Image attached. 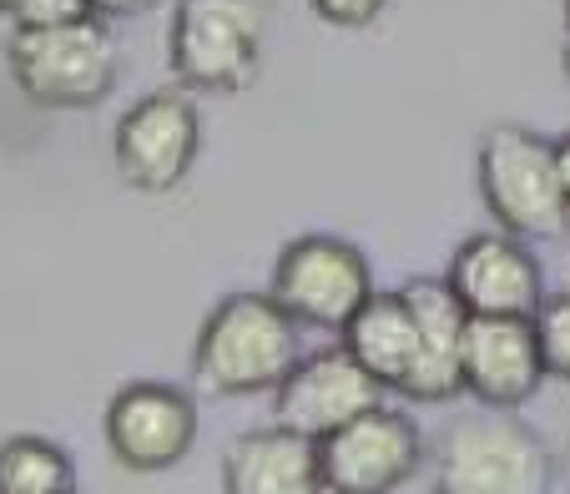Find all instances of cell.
<instances>
[{
    "mask_svg": "<svg viewBox=\"0 0 570 494\" xmlns=\"http://www.w3.org/2000/svg\"><path fill=\"white\" fill-rule=\"evenodd\" d=\"M71 494H76V490H71Z\"/></svg>",
    "mask_w": 570,
    "mask_h": 494,
    "instance_id": "25",
    "label": "cell"
},
{
    "mask_svg": "<svg viewBox=\"0 0 570 494\" xmlns=\"http://www.w3.org/2000/svg\"><path fill=\"white\" fill-rule=\"evenodd\" d=\"M566 81H570V41H566Z\"/></svg>",
    "mask_w": 570,
    "mask_h": 494,
    "instance_id": "23",
    "label": "cell"
},
{
    "mask_svg": "<svg viewBox=\"0 0 570 494\" xmlns=\"http://www.w3.org/2000/svg\"><path fill=\"white\" fill-rule=\"evenodd\" d=\"M480 197L500 233L515 237H560L570 227V197L560 182L556 141L520 121H495L480 137Z\"/></svg>",
    "mask_w": 570,
    "mask_h": 494,
    "instance_id": "3",
    "label": "cell"
},
{
    "mask_svg": "<svg viewBox=\"0 0 570 494\" xmlns=\"http://www.w3.org/2000/svg\"><path fill=\"white\" fill-rule=\"evenodd\" d=\"M434 494H550V454L515 408L464 414L444 429Z\"/></svg>",
    "mask_w": 570,
    "mask_h": 494,
    "instance_id": "5",
    "label": "cell"
},
{
    "mask_svg": "<svg viewBox=\"0 0 570 494\" xmlns=\"http://www.w3.org/2000/svg\"><path fill=\"white\" fill-rule=\"evenodd\" d=\"M6 71L36 107L81 111L107 101V91L117 87V41L101 16L66 26H16Z\"/></svg>",
    "mask_w": 570,
    "mask_h": 494,
    "instance_id": "2",
    "label": "cell"
},
{
    "mask_svg": "<svg viewBox=\"0 0 570 494\" xmlns=\"http://www.w3.org/2000/svg\"><path fill=\"white\" fill-rule=\"evenodd\" d=\"M107 449L131 474H167L193 454L197 444V404L177 384L137 378L117 388L101 414Z\"/></svg>",
    "mask_w": 570,
    "mask_h": 494,
    "instance_id": "9",
    "label": "cell"
},
{
    "mask_svg": "<svg viewBox=\"0 0 570 494\" xmlns=\"http://www.w3.org/2000/svg\"><path fill=\"white\" fill-rule=\"evenodd\" d=\"M318 464L328 494H394L420 474L424 434L404 408L379 404L318 439Z\"/></svg>",
    "mask_w": 570,
    "mask_h": 494,
    "instance_id": "8",
    "label": "cell"
},
{
    "mask_svg": "<svg viewBox=\"0 0 570 494\" xmlns=\"http://www.w3.org/2000/svg\"><path fill=\"white\" fill-rule=\"evenodd\" d=\"M203 147V117H197L187 91H151L137 107L121 111L117 131H111V161L127 187L137 192H177L187 182Z\"/></svg>",
    "mask_w": 570,
    "mask_h": 494,
    "instance_id": "7",
    "label": "cell"
},
{
    "mask_svg": "<svg viewBox=\"0 0 570 494\" xmlns=\"http://www.w3.org/2000/svg\"><path fill=\"white\" fill-rule=\"evenodd\" d=\"M11 6H16V0H0V16H11Z\"/></svg>",
    "mask_w": 570,
    "mask_h": 494,
    "instance_id": "22",
    "label": "cell"
},
{
    "mask_svg": "<svg viewBox=\"0 0 570 494\" xmlns=\"http://www.w3.org/2000/svg\"><path fill=\"white\" fill-rule=\"evenodd\" d=\"M308 6L318 21L338 26V31H364L389 11V0H308Z\"/></svg>",
    "mask_w": 570,
    "mask_h": 494,
    "instance_id": "19",
    "label": "cell"
},
{
    "mask_svg": "<svg viewBox=\"0 0 570 494\" xmlns=\"http://www.w3.org/2000/svg\"><path fill=\"white\" fill-rule=\"evenodd\" d=\"M91 0H16L11 6V21L16 26H66V21H87Z\"/></svg>",
    "mask_w": 570,
    "mask_h": 494,
    "instance_id": "18",
    "label": "cell"
},
{
    "mask_svg": "<svg viewBox=\"0 0 570 494\" xmlns=\"http://www.w3.org/2000/svg\"><path fill=\"white\" fill-rule=\"evenodd\" d=\"M566 26H570V0H566Z\"/></svg>",
    "mask_w": 570,
    "mask_h": 494,
    "instance_id": "24",
    "label": "cell"
},
{
    "mask_svg": "<svg viewBox=\"0 0 570 494\" xmlns=\"http://www.w3.org/2000/svg\"><path fill=\"white\" fill-rule=\"evenodd\" d=\"M338 344H344L379 384L399 394V384H404L414 368V354H420V323H414V308L404 303V293H374V298L348 318Z\"/></svg>",
    "mask_w": 570,
    "mask_h": 494,
    "instance_id": "15",
    "label": "cell"
},
{
    "mask_svg": "<svg viewBox=\"0 0 570 494\" xmlns=\"http://www.w3.org/2000/svg\"><path fill=\"white\" fill-rule=\"evenodd\" d=\"M223 494H328L318 444L283 424L237 434L223 454Z\"/></svg>",
    "mask_w": 570,
    "mask_h": 494,
    "instance_id": "14",
    "label": "cell"
},
{
    "mask_svg": "<svg viewBox=\"0 0 570 494\" xmlns=\"http://www.w3.org/2000/svg\"><path fill=\"white\" fill-rule=\"evenodd\" d=\"M268 26V0H177L167 61L193 91H248L263 71Z\"/></svg>",
    "mask_w": 570,
    "mask_h": 494,
    "instance_id": "4",
    "label": "cell"
},
{
    "mask_svg": "<svg viewBox=\"0 0 570 494\" xmlns=\"http://www.w3.org/2000/svg\"><path fill=\"white\" fill-rule=\"evenodd\" d=\"M71 454L41 434H11L0 444V494H71Z\"/></svg>",
    "mask_w": 570,
    "mask_h": 494,
    "instance_id": "16",
    "label": "cell"
},
{
    "mask_svg": "<svg viewBox=\"0 0 570 494\" xmlns=\"http://www.w3.org/2000/svg\"><path fill=\"white\" fill-rule=\"evenodd\" d=\"M379 404H384V384L338 344V348L298 358V368L273 388V424L318 444Z\"/></svg>",
    "mask_w": 570,
    "mask_h": 494,
    "instance_id": "10",
    "label": "cell"
},
{
    "mask_svg": "<svg viewBox=\"0 0 570 494\" xmlns=\"http://www.w3.org/2000/svg\"><path fill=\"white\" fill-rule=\"evenodd\" d=\"M268 293L303 328L344 334L348 318L374 298V278H368V258L354 243L328 233H308V237H293L278 253Z\"/></svg>",
    "mask_w": 570,
    "mask_h": 494,
    "instance_id": "6",
    "label": "cell"
},
{
    "mask_svg": "<svg viewBox=\"0 0 570 494\" xmlns=\"http://www.w3.org/2000/svg\"><path fill=\"white\" fill-rule=\"evenodd\" d=\"M157 0H91L97 16H137V11H151Z\"/></svg>",
    "mask_w": 570,
    "mask_h": 494,
    "instance_id": "20",
    "label": "cell"
},
{
    "mask_svg": "<svg viewBox=\"0 0 570 494\" xmlns=\"http://www.w3.org/2000/svg\"><path fill=\"white\" fill-rule=\"evenodd\" d=\"M535 338H540V358H546L550 378H566L570 384V293L540 303L535 313Z\"/></svg>",
    "mask_w": 570,
    "mask_h": 494,
    "instance_id": "17",
    "label": "cell"
},
{
    "mask_svg": "<svg viewBox=\"0 0 570 494\" xmlns=\"http://www.w3.org/2000/svg\"><path fill=\"white\" fill-rule=\"evenodd\" d=\"M546 378L535 318H470L464 328V394L484 408H520Z\"/></svg>",
    "mask_w": 570,
    "mask_h": 494,
    "instance_id": "13",
    "label": "cell"
},
{
    "mask_svg": "<svg viewBox=\"0 0 570 494\" xmlns=\"http://www.w3.org/2000/svg\"><path fill=\"white\" fill-rule=\"evenodd\" d=\"M556 161H560V182H566V197H570V131L556 141Z\"/></svg>",
    "mask_w": 570,
    "mask_h": 494,
    "instance_id": "21",
    "label": "cell"
},
{
    "mask_svg": "<svg viewBox=\"0 0 570 494\" xmlns=\"http://www.w3.org/2000/svg\"><path fill=\"white\" fill-rule=\"evenodd\" d=\"M303 323L273 293H227L193 344V374L207 394L248 398L278 388L303 358Z\"/></svg>",
    "mask_w": 570,
    "mask_h": 494,
    "instance_id": "1",
    "label": "cell"
},
{
    "mask_svg": "<svg viewBox=\"0 0 570 494\" xmlns=\"http://www.w3.org/2000/svg\"><path fill=\"white\" fill-rule=\"evenodd\" d=\"M399 293H404V303L414 308V323H420V354H414V368L399 384V394L414 398V404H450V398L464 394L470 308L454 298L450 278H410Z\"/></svg>",
    "mask_w": 570,
    "mask_h": 494,
    "instance_id": "12",
    "label": "cell"
},
{
    "mask_svg": "<svg viewBox=\"0 0 570 494\" xmlns=\"http://www.w3.org/2000/svg\"><path fill=\"white\" fill-rule=\"evenodd\" d=\"M450 288L470 318H535L546 303V278L515 233H474L454 247Z\"/></svg>",
    "mask_w": 570,
    "mask_h": 494,
    "instance_id": "11",
    "label": "cell"
}]
</instances>
